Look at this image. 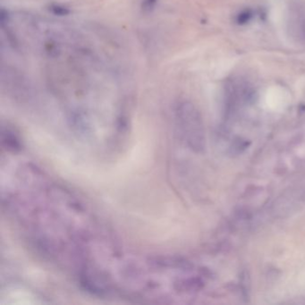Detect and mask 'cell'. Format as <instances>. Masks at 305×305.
I'll return each instance as SVG.
<instances>
[{
	"label": "cell",
	"instance_id": "cell-3",
	"mask_svg": "<svg viewBox=\"0 0 305 305\" xmlns=\"http://www.w3.org/2000/svg\"><path fill=\"white\" fill-rule=\"evenodd\" d=\"M157 0H144L143 1V7L144 9L150 10L154 7Z\"/></svg>",
	"mask_w": 305,
	"mask_h": 305
},
{
	"label": "cell",
	"instance_id": "cell-1",
	"mask_svg": "<svg viewBox=\"0 0 305 305\" xmlns=\"http://www.w3.org/2000/svg\"><path fill=\"white\" fill-rule=\"evenodd\" d=\"M174 117L180 134L192 150L202 152L206 147V137L202 116L189 101L179 102L174 108Z\"/></svg>",
	"mask_w": 305,
	"mask_h": 305
},
{
	"label": "cell",
	"instance_id": "cell-2",
	"mask_svg": "<svg viewBox=\"0 0 305 305\" xmlns=\"http://www.w3.org/2000/svg\"><path fill=\"white\" fill-rule=\"evenodd\" d=\"M290 24L298 37L305 39V7L297 8L294 14H292Z\"/></svg>",
	"mask_w": 305,
	"mask_h": 305
}]
</instances>
